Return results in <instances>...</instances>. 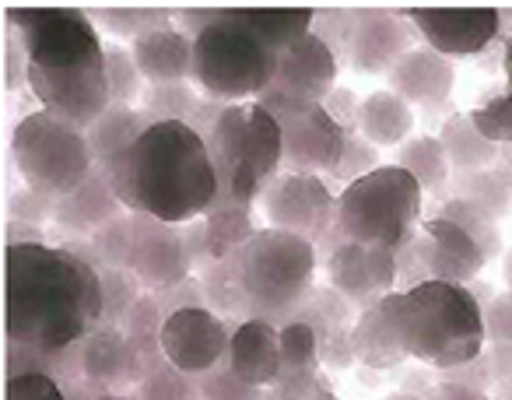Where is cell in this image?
I'll return each instance as SVG.
<instances>
[{"instance_id":"obj_1","label":"cell","mask_w":512,"mask_h":400,"mask_svg":"<svg viewBox=\"0 0 512 400\" xmlns=\"http://www.w3.org/2000/svg\"><path fill=\"white\" fill-rule=\"evenodd\" d=\"M102 327V278L67 246H4V330L8 341L64 355Z\"/></svg>"},{"instance_id":"obj_2","label":"cell","mask_w":512,"mask_h":400,"mask_svg":"<svg viewBox=\"0 0 512 400\" xmlns=\"http://www.w3.org/2000/svg\"><path fill=\"white\" fill-rule=\"evenodd\" d=\"M18 43L29 57V78L43 109L88 130L109 106L106 43L99 39L92 15L81 8H32L8 11Z\"/></svg>"},{"instance_id":"obj_3","label":"cell","mask_w":512,"mask_h":400,"mask_svg":"<svg viewBox=\"0 0 512 400\" xmlns=\"http://www.w3.org/2000/svg\"><path fill=\"white\" fill-rule=\"evenodd\" d=\"M102 172L130 215L169 225L197 222L218 200V172L207 141L179 120L151 123Z\"/></svg>"},{"instance_id":"obj_4","label":"cell","mask_w":512,"mask_h":400,"mask_svg":"<svg viewBox=\"0 0 512 400\" xmlns=\"http://www.w3.org/2000/svg\"><path fill=\"white\" fill-rule=\"evenodd\" d=\"M383 306L407 358L453 372L484 355L481 299L460 281H418L390 292Z\"/></svg>"},{"instance_id":"obj_5","label":"cell","mask_w":512,"mask_h":400,"mask_svg":"<svg viewBox=\"0 0 512 400\" xmlns=\"http://www.w3.org/2000/svg\"><path fill=\"white\" fill-rule=\"evenodd\" d=\"M179 22L193 36V85L221 106L253 102L271 88L281 53L256 36L239 11H186Z\"/></svg>"},{"instance_id":"obj_6","label":"cell","mask_w":512,"mask_h":400,"mask_svg":"<svg viewBox=\"0 0 512 400\" xmlns=\"http://www.w3.org/2000/svg\"><path fill=\"white\" fill-rule=\"evenodd\" d=\"M218 172L214 204H249L267 190L285 165V144L274 113L260 99L225 106L204 137Z\"/></svg>"},{"instance_id":"obj_7","label":"cell","mask_w":512,"mask_h":400,"mask_svg":"<svg viewBox=\"0 0 512 400\" xmlns=\"http://www.w3.org/2000/svg\"><path fill=\"white\" fill-rule=\"evenodd\" d=\"M425 190L400 165H379L337 193L334 232L351 243L400 253L421 229Z\"/></svg>"},{"instance_id":"obj_8","label":"cell","mask_w":512,"mask_h":400,"mask_svg":"<svg viewBox=\"0 0 512 400\" xmlns=\"http://www.w3.org/2000/svg\"><path fill=\"white\" fill-rule=\"evenodd\" d=\"M239 278L249 302V320L285 327L299 316L313 292L316 243L281 229H260L239 253Z\"/></svg>"},{"instance_id":"obj_9","label":"cell","mask_w":512,"mask_h":400,"mask_svg":"<svg viewBox=\"0 0 512 400\" xmlns=\"http://www.w3.org/2000/svg\"><path fill=\"white\" fill-rule=\"evenodd\" d=\"M11 158L25 186L50 197H67L95 172V155L88 134L78 123L36 109L15 123L11 134Z\"/></svg>"},{"instance_id":"obj_10","label":"cell","mask_w":512,"mask_h":400,"mask_svg":"<svg viewBox=\"0 0 512 400\" xmlns=\"http://www.w3.org/2000/svg\"><path fill=\"white\" fill-rule=\"evenodd\" d=\"M274 113L285 144V169L309 172V176H330L341 162V151L348 144V130L327 113L323 102L288 99V95L264 92L260 95Z\"/></svg>"},{"instance_id":"obj_11","label":"cell","mask_w":512,"mask_h":400,"mask_svg":"<svg viewBox=\"0 0 512 400\" xmlns=\"http://www.w3.org/2000/svg\"><path fill=\"white\" fill-rule=\"evenodd\" d=\"M260 204H264L267 229L295 232L316 246L327 239V232H334L337 197L323 176H309V172L274 176L260 193Z\"/></svg>"},{"instance_id":"obj_12","label":"cell","mask_w":512,"mask_h":400,"mask_svg":"<svg viewBox=\"0 0 512 400\" xmlns=\"http://www.w3.org/2000/svg\"><path fill=\"white\" fill-rule=\"evenodd\" d=\"M397 278H400L397 253L379 250V246L341 239L327 253L330 288L337 295H344L355 309H369L379 299H386L390 292H397Z\"/></svg>"},{"instance_id":"obj_13","label":"cell","mask_w":512,"mask_h":400,"mask_svg":"<svg viewBox=\"0 0 512 400\" xmlns=\"http://www.w3.org/2000/svg\"><path fill=\"white\" fill-rule=\"evenodd\" d=\"M228 344H232V334L214 309L190 306L165 316L162 355L190 376H204L207 369L225 362Z\"/></svg>"},{"instance_id":"obj_14","label":"cell","mask_w":512,"mask_h":400,"mask_svg":"<svg viewBox=\"0 0 512 400\" xmlns=\"http://www.w3.org/2000/svg\"><path fill=\"white\" fill-rule=\"evenodd\" d=\"M130 271L137 274L151 295H162L176 288L193 274V260L186 250V232L183 225L158 222L148 215H134V257H130Z\"/></svg>"},{"instance_id":"obj_15","label":"cell","mask_w":512,"mask_h":400,"mask_svg":"<svg viewBox=\"0 0 512 400\" xmlns=\"http://www.w3.org/2000/svg\"><path fill=\"white\" fill-rule=\"evenodd\" d=\"M407 22L418 29L428 50L442 57H474L488 50L502 32V11L498 8H463V11H435L414 8L404 11Z\"/></svg>"},{"instance_id":"obj_16","label":"cell","mask_w":512,"mask_h":400,"mask_svg":"<svg viewBox=\"0 0 512 400\" xmlns=\"http://www.w3.org/2000/svg\"><path fill=\"white\" fill-rule=\"evenodd\" d=\"M337 74H341V60L316 32H309L292 50L281 53L278 74H274L267 92L288 95V99L327 102V95L337 88Z\"/></svg>"},{"instance_id":"obj_17","label":"cell","mask_w":512,"mask_h":400,"mask_svg":"<svg viewBox=\"0 0 512 400\" xmlns=\"http://www.w3.org/2000/svg\"><path fill=\"white\" fill-rule=\"evenodd\" d=\"M414 32L404 15L390 11H355V32H351L348 64L362 74H390L400 57L414 50Z\"/></svg>"},{"instance_id":"obj_18","label":"cell","mask_w":512,"mask_h":400,"mask_svg":"<svg viewBox=\"0 0 512 400\" xmlns=\"http://www.w3.org/2000/svg\"><path fill=\"white\" fill-rule=\"evenodd\" d=\"M225 365L242 379V383L264 390L281 379V327L267 320H242L232 330Z\"/></svg>"},{"instance_id":"obj_19","label":"cell","mask_w":512,"mask_h":400,"mask_svg":"<svg viewBox=\"0 0 512 400\" xmlns=\"http://www.w3.org/2000/svg\"><path fill=\"white\" fill-rule=\"evenodd\" d=\"M456 85V64L428 46H414L390 71V92H397L407 106L439 109L449 102Z\"/></svg>"},{"instance_id":"obj_20","label":"cell","mask_w":512,"mask_h":400,"mask_svg":"<svg viewBox=\"0 0 512 400\" xmlns=\"http://www.w3.org/2000/svg\"><path fill=\"white\" fill-rule=\"evenodd\" d=\"M144 81L151 85H179L193 78V36L176 25H162L130 43Z\"/></svg>"},{"instance_id":"obj_21","label":"cell","mask_w":512,"mask_h":400,"mask_svg":"<svg viewBox=\"0 0 512 400\" xmlns=\"http://www.w3.org/2000/svg\"><path fill=\"white\" fill-rule=\"evenodd\" d=\"M120 215H127V208H123L120 197L113 193L106 172L95 165V172L78 186V190H71L67 197H57V218H53V222H57L64 232L92 239L102 225H109Z\"/></svg>"},{"instance_id":"obj_22","label":"cell","mask_w":512,"mask_h":400,"mask_svg":"<svg viewBox=\"0 0 512 400\" xmlns=\"http://www.w3.org/2000/svg\"><path fill=\"white\" fill-rule=\"evenodd\" d=\"M78 365H81V376L88 383H99V386H116L123 379L130 383H141L148 365H141L134 358L127 344V334L123 327H99L78 344Z\"/></svg>"},{"instance_id":"obj_23","label":"cell","mask_w":512,"mask_h":400,"mask_svg":"<svg viewBox=\"0 0 512 400\" xmlns=\"http://www.w3.org/2000/svg\"><path fill=\"white\" fill-rule=\"evenodd\" d=\"M351 351H355V362H362L365 369H397L407 358L383 299L369 309H358L355 327H351Z\"/></svg>"},{"instance_id":"obj_24","label":"cell","mask_w":512,"mask_h":400,"mask_svg":"<svg viewBox=\"0 0 512 400\" xmlns=\"http://www.w3.org/2000/svg\"><path fill=\"white\" fill-rule=\"evenodd\" d=\"M414 130V109L400 99L397 92L383 88V92H369L358 106V134L372 144V148H400L411 141Z\"/></svg>"},{"instance_id":"obj_25","label":"cell","mask_w":512,"mask_h":400,"mask_svg":"<svg viewBox=\"0 0 512 400\" xmlns=\"http://www.w3.org/2000/svg\"><path fill=\"white\" fill-rule=\"evenodd\" d=\"M151 113L148 109H134V106H123V102H113L92 127L85 130L88 134V144H92V155H95V165L106 169L120 151H127L144 130L151 127Z\"/></svg>"},{"instance_id":"obj_26","label":"cell","mask_w":512,"mask_h":400,"mask_svg":"<svg viewBox=\"0 0 512 400\" xmlns=\"http://www.w3.org/2000/svg\"><path fill=\"white\" fill-rule=\"evenodd\" d=\"M393 165L411 172L425 193H446V186L453 183V165H449V155L442 148L439 134H421L404 141L397 148V162Z\"/></svg>"},{"instance_id":"obj_27","label":"cell","mask_w":512,"mask_h":400,"mask_svg":"<svg viewBox=\"0 0 512 400\" xmlns=\"http://www.w3.org/2000/svg\"><path fill=\"white\" fill-rule=\"evenodd\" d=\"M439 141L446 148L453 172H477L498 162V144H491L484 134H477V127L470 123L467 113L449 116L439 130Z\"/></svg>"},{"instance_id":"obj_28","label":"cell","mask_w":512,"mask_h":400,"mask_svg":"<svg viewBox=\"0 0 512 400\" xmlns=\"http://www.w3.org/2000/svg\"><path fill=\"white\" fill-rule=\"evenodd\" d=\"M256 232L260 229H256L253 208H249V204H214L204 215V236H207V253H211V260L239 253Z\"/></svg>"},{"instance_id":"obj_29","label":"cell","mask_w":512,"mask_h":400,"mask_svg":"<svg viewBox=\"0 0 512 400\" xmlns=\"http://www.w3.org/2000/svg\"><path fill=\"white\" fill-rule=\"evenodd\" d=\"M453 197L467 208L481 211L488 218H505L512 211V186L502 172L477 169V172H453Z\"/></svg>"},{"instance_id":"obj_30","label":"cell","mask_w":512,"mask_h":400,"mask_svg":"<svg viewBox=\"0 0 512 400\" xmlns=\"http://www.w3.org/2000/svg\"><path fill=\"white\" fill-rule=\"evenodd\" d=\"M200 285H204V299L207 309H214L218 316H246L249 320V302L242 292V278H239V260L221 257L200 271Z\"/></svg>"},{"instance_id":"obj_31","label":"cell","mask_w":512,"mask_h":400,"mask_svg":"<svg viewBox=\"0 0 512 400\" xmlns=\"http://www.w3.org/2000/svg\"><path fill=\"white\" fill-rule=\"evenodd\" d=\"M123 334H127V344L134 351V358L141 365H151V358L162 355V327H165V309L158 302V295H141L134 302L127 316H123Z\"/></svg>"},{"instance_id":"obj_32","label":"cell","mask_w":512,"mask_h":400,"mask_svg":"<svg viewBox=\"0 0 512 400\" xmlns=\"http://www.w3.org/2000/svg\"><path fill=\"white\" fill-rule=\"evenodd\" d=\"M239 18L278 53L292 50L316 25V11H239Z\"/></svg>"},{"instance_id":"obj_33","label":"cell","mask_w":512,"mask_h":400,"mask_svg":"<svg viewBox=\"0 0 512 400\" xmlns=\"http://www.w3.org/2000/svg\"><path fill=\"white\" fill-rule=\"evenodd\" d=\"M137 400H200V386L190 379V372L176 369L169 358L158 355L137 383Z\"/></svg>"},{"instance_id":"obj_34","label":"cell","mask_w":512,"mask_h":400,"mask_svg":"<svg viewBox=\"0 0 512 400\" xmlns=\"http://www.w3.org/2000/svg\"><path fill=\"white\" fill-rule=\"evenodd\" d=\"M102 278V327H120L123 316L141 299V281L130 267H99Z\"/></svg>"},{"instance_id":"obj_35","label":"cell","mask_w":512,"mask_h":400,"mask_svg":"<svg viewBox=\"0 0 512 400\" xmlns=\"http://www.w3.org/2000/svg\"><path fill=\"white\" fill-rule=\"evenodd\" d=\"M144 109H148L155 123L179 120V123H186V127H193L200 109H204V99H200V92H193L186 81H179V85H151L148 106Z\"/></svg>"},{"instance_id":"obj_36","label":"cell","mask_w":512,"mask_h":400,"mask_svg":"<svg viewBox=\"0 0 512 400\" xmlns=\"http://www.w3.org/2000/svg\"><path fill=\"white\" fill-rule=\"evenodd\" d=\"M281 372H313L320 365V334L309 320H292L281 327Z\"/></svg>"},{"instance_id":"obj_37","label":"cell","mask_w":512,"mask_h":400,"mask_svg":"<svg viewBox=\"0 0 512 400\" xmlns=\"http://www.w3.org/2000/svg\"><path fill=\"white\" fill-rule=\"evenodd\" d=\"M435 215L449 218V222H456L463 232H470V236L477 239V246L484 250V257H488V264L498 257V253H502V229H498L495 218L467 208V204H463V200H456V197H449L446 204H439V211H435Z\"/></svg>"},{"instance_id":"obj_38","label":"cell","mask_w":512,"mask_h":400,"mask_svg":"<svg viewBox=\"0 0 512 400\" xmlns=\"http://www.w3.org/2000/svg\"><path fill=\"white\" fill-rule=\"evenodd\" d=\"M106 78H109V95H113V102H123V106H130V102L144 92V74H141V67H137L134 53L123 43L106 46Z\"/></svg>"},{"instance_id":"obj_39","label":"cell","mask_w":512,"mask_h":400,"mask_svg":"<svg viewBox=\"0 0 512 400\" xmlns=\"http://www.w3.org/2000/svg\"><path fill=\"white\" fill-rule=\"evenodd\" d=\"M95 257H99V267H130V257H134V215H120L109 225H102L92 236Z\"/></svg>"},{"instance_id":"obj_40","label":"cell","mask_w":512,"mask_h":400,"mask_svg":"<svg viewBox=\"0 0 512 400\" xmlns=\"http://www.w3.org/2000/svg\"><path fill=\"white\" fill-rule=\"evenodd\" d=\"M92 22L106 25L113 36H144L151 29H162V25H172V15L169 11H130V8H120V11H92Z\"/></svg>"},{"instance_id":"obj_41","label":"cell","mask_w":512,"mask_h":400,"mask_svg":"<svg viewBox=\"0 0 512 400\" xmlns=\"http://www.w3.org/2000/svg\"><path fill=\"white\" fill-rule=\"evenodd\" d=\"M470 123L477 127V134H484L491 144H512V99L509 95H495L484 106L470 109Z\"/></svg>"},{"instance_id":"obj_42","label":"cell","mask_w":512,"mask_h":400,"mask_svg":"<svg viewBox=\"0 0 512 400\" xmlns=\"http://www.w3.org/2000/svg\"><path fill=\"white\" fill-rule=\"evenodd\" d=\"M372 169H379V148H372L362 134H348V144H344V151H341V162H337V169L330 172V176H334L341 186H348V183H355V179L369 176Z\"/></svg>"},{"instance_id":"obj_43","label":"cell","mask_w":512,"mask_h":400,"mask_svg":"<svg viewBox=\"0 0 512 400\" xmlns=\"http://www.w3.org/2000/svg\"><path fill=\"white\" fill-rule=\"evenodd\" d=\"M197 386H200V400H264L256 386L242 383L225 362L207 369Z\"/></svg>"},{"instance_id":"obj_44","label":"cell","mask_w":512,"mask_h":400,"mask_svg":"<svg viewBox=\"0 0 512 400\" xmlns=\"http://www.w3.org/2000/svg\"><path fill=\"white\" fill-rule=\"evenodd\" d=\"M4 400H71L50 372H18L4 383Z\"/></svg>"},{"instance_id":"obj_45","label":"cell","mask_w":512,"mask_h":400,"mask_svg":"<svg viewBox=\"0 0 512 400\" xmlns=\"http://www.w3.org/2000/svg\"><path fill=\"white\" fill-rule=\"evenodd\" d=\"M8 215H11V222L39 225V229H43V222L57 218V197H50V193H39V190H32V186H25V190L11 193Z\"/></svg>"},{"instance_id":"obj_46","label":"cell","mask_w":512,"mask_h":400,"mask_svg":"<svg viewBox=\"0 0 512 400\" xmlns=\"http://www.w3.org/2000/svg\"><path fill=\"white\" fill-rule=\"evenodd\" d=\"M313 32L334 50L337 60H348L351 32H355V11H323V15H316Z\"/></svg>"},{"instance_id":"obj_47","label":"cell","mask_w":512,"mask_h":400,"mask_svg":"<svg viewBox=\"0 0 512 400\" xmlns=\"http://www.w3.org/2000/svg\"><path fill=\"white\" fill-rule=\"evenodd\" d=\"M484 341L495 348H512V292H502L484 309Z\"/></svg>"},{"instance_id":"obj_48","label":"cell","mask_w":512,"mask_h":400,"mask_svg":"<svg viewBox=\"0 0 512 400\" xmlns=\"http://www.w3.org/2000/svg\"><path fill=\"white\" fill-rule=\"evenodd\" d=\"M158 302H162V309H165V316L169 313H176V309H190V306H207V299H204V285H200L197 278H186V281H179L176 288H169V292H162L158 295Z\"/></svg>"},{"instance_id":"obj_49","label":"cell","mask_w":512,"mask_h":400,"mask_svg":"<svg viewBox=\"0 0 512 400\" xmlns=\"http://www.w3.org/2000/svg\"><path fill=\"white\" fill-rule=\"evenodd\" d=\"M323 106H327V113L334 116L348 134H358V106H362V99H355L351 88H334Z\"/></svg>"},{"instance_id":"obj_50","label":"cell","mask_w":512,"mask_h":400,"mask_svg":"<svg viewBox=\"0 0 512 400\" xmlns=\"http://www.w3.org/2000/svg\"><path fill=\"white\" fill-rule=\"evenodd\" d=\"M25 78H29L25 46L18 43V36H8L4 39V81H8V88H18V85H25Z\"/></svg>"},{"instance_id":"obj_51","label":"cell","mask_w":512,"mask_h":400,"mask_svg":"<svg viewBox=\"0 0 512 400\" xmlns=\"http://www.w3.org/2000/svg\"><path fill=\"white\" fill-rule=\"evenodd\" d=\"M425 400H488V393L474 383H460V379H446V383H435L428 390Z\"/></svg>"},{"instance_id":"obj_52","label":"cell","mask_w":512,"mask_h":400,"mask_svg":"<svg viewBox=\"0 0 512 400\" xmlns=\"http://www.w3.org/2000/svg\"><path fill=\"white\" fill-rule=\"evenodd\" d=\"M29 243H46V232L39 229V225L8 222V229H4V246H29Z\"/></svg>"},{"instance_id":"obj_53","label":"cell","mask_w":512,"mask_h":400,"mask_svg":"<svg viewBox=\"0 0 512 400\" xmlns=\"http://www.w3.org/2000/svg\"><path fill=\"white\" fill-rule=\"evenodd\" d=\"M505 95L512 99V50H505Z\"/></svg>"},{"instance_id":"obj_54","label":"cell","mask_w":512,"mask_h":400,"mask_svg":"<svg viewBox=\"0 0 512 400\" xmlns=\"http://www.w3.org/2000/svg\"><path fill=\"white\" fill-rule=\"evenodd\" d=\"M383 400H425V397H418V393H411V390H393V393H386Z\"/></svg>"},{"instance_id":"obj_55","label":"cell","mask_w":512,"mask_h":400,"mask_svg":"<svg viewBox=\"0 0 512 400\" xmlns=\"http://www.w3.org/2000/svg\"><path fill=\"white\" fill-rule=\"evenodd\" d=\"M502 274H505V285H509V292H512V250L505 253V264H502Z\"/></svg>"},{"instance_id":"obj_56","label":"cell","mask_w":512,"mask_h":400,"mask_svg":"<svg viewBox=\"0 0 512 400\" xmlns=\"http://www.w3.org/2000/svg\"><path fill=\"white\" fill-rule=\"evenodd\" d=\"M95 400H137V397H130V393H102V397H95Z\"/></svg>"},{"instance_id":"obj_57","label":"cell","mask_w":512,"mask_h":400,"mask_svg":"<svg viewBox=\"0 0 512 400\" xmlns=\"http://www.w3.org/2000/svg\"><path fill=\"white\" fill-rule=\"evenodd\" d=\"M320 400H337V397H330V393H323V397Z\"/></svg>"},{"instance_id":"obj_58","label":"cell","mask_w":512,"mask_h":400,"mask_svg":"<svg viewBox=\"0 0 512 400\" xmlns=\"http://www.w3.org/2000/svg\"><path fill=\"white\" fill-rule=\"evenodd\" d=\"M505 400H512V397H505Z\"/></svg>"}]
</instances>
